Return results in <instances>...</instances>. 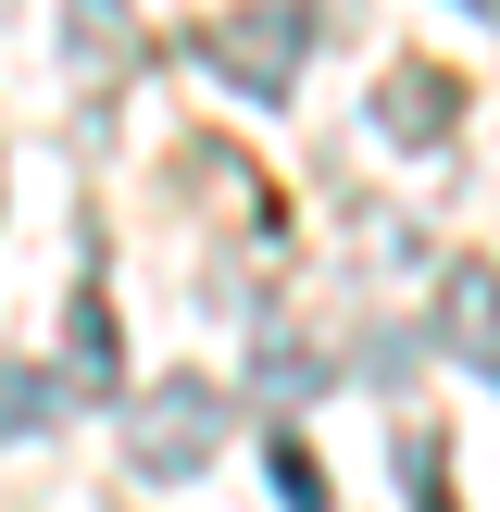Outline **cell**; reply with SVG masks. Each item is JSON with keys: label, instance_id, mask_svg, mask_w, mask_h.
<instances>
[{"label": "cell", "instance_id": "9c48e42d", "mask_svg": "<svg viewBox=\"0 0 500 512\" xmlns=\"http://www.w3.org/2000/svg\"><path fill=\"white\" fill-rule=\"evenodd\" d=\"M275 450V488H288V512H325V475H313V450L300 438H263Z\"/></svg>", "mask_w": 500, "mask_h": 512}, {"label": "cell", "instance_id": "3957f363", "mask_svg": "<svg viewBox=\"0 0 500 512\" xmlns=\"http://www.w3.org/2000/svg\"><path fill=\"white\" fill-rule=\"evenodd\" d=\"M375 138L388 150H450L463 138V75L450 63H388L375 75Z\"/></svg>", "mask_w": 500, "mask_h": 512}, {"label": "cell", "instance_id": "ba28073f", "mask_svg": "<svg viewBox=\"0 0 500 512\" xmlns=\"http://www.w3.org/2000/svg\"><path fill=\"white\" fill-rule=\"evenodd\" d=\"M63 375H50V363H0V450H25V438H38V425H63Z\"/></svg>", "mask_w": 500, "mask_h": 512}, {"label": "cell", "instance_id": "30bf717a", "mask_svg": "<svg viewBox=\"0 0 500 512\" xmlns=\"http://www.w3.org/2000/svg\"><path fill=\"white\" fill-rule=\"evenodd\" d=\"M463 13H488V25H500V0H463Z\"/></svg>", "mask_w": 500, "mask_h": 512}, {"label": "cell", "instance_id": "6da1fadb", "mask_svg": "<svg viewBox=\"0 0 500 512\" xmlns=\"http://www.w3.org/2000/svg\"><path fill=\"white\" fill-rule=\"evenodd\" d=\"M188 50L225 75V88H250V100H288V88H300V63H313V13H300V0H250V13H213Z\"/></svg>", "mask_w": 500, "mask_h": 512}, {"label": "cell", "instance_id": "7a4b0ae2", "mask_svg": "<svg viewBox=\"0 0 500 512\" xmlns=\"http://www.w3.org/2000/svg\"><path fill=\"white\" fill-rule=\"evenodd\" d=\"M213 450H225V388L213 375H150L125 463H138L150 488H188V475H213Z\"/></svg>", "mask_w": 500, "mask_h": 512}, {"label": "cell", "instance_id": "52a82bcc", "mask_svg": "<svg viewBox=\"0 0 500 512\" xmlns=\"http://www.w3.org/2000/svg\"><path fill=\"white\" fill-rule=\"evenodd\" d=\"M250 388H263V400H313V388H338V350H313V338H288V325H263V338H250Z\"/></svg>", "mask_w": 500, "mask_h": 512}, {"label": "cell", "instance_id": "277c9868", "mask_svg": "<svg viewBox=\"0 0 500 512\" xmlns=\"http://www.w3.org/2000/svg\"><path fill=\"white\" fill-rule=\"evenodd\" d=\"M63 63L88 75V88H113V75L138 63V0H63Z\"/></svg>", "mask_w": 500, "mask_h": 512}, {"label": "cell", "instance_id": "8992f818", "mask_svg": "<svg viewBox=\"0 0 500 512\" xmlns=\"http://www.w3.org/2000/svg\"><path fill=\"white\" fill-rule=\"evenodd\" d=\"M438 338L450 350H500V263H450L438 275Z\"/></svg>", "mask_w": 500, "mask_h": 512}, {"label": "cell", "instance_id": "5b68a950", "mask_svg": "<svg viewBox=\"0 0 500 512\" xmlns=\"http://www.w3.org/2000/svg\"><path fill=\"white\" fill-rule=\"evenodd\" d=\"M113 375H125L113 300H100V288H75V300H63V388H113Z\"/></svg>", "mask_w": 500, "mask_h": 512}]
</instances>
